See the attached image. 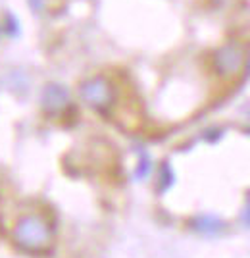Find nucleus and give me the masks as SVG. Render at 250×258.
<instances>
[{"label": "nucleus", "mask_w": 250, "mask_h": 258, "mask_svg": "<svg viewBox=\"0 0 250 258\" xmlns=\"http://www.w3.org/2000/svg\"><path fill=\"white\" fill-rule=\"evenodd\" d=\"M81 93L89 102H93V106H102L110 98V87L102 79H93L85 85Z\"/></svg>", "instance_id": "nucleus-2"}, {"label": "nucleus", "mask_w": 250, "mask_h": 258, "mask_svg": "<svg viewBox=\"0 0 250 258\" xmlns=\"http://www.w3.org/2000/svg\"><path fill=\"white\" fill-rule=\"evenodd\" d=\"M54 227L43 214L22 216L14 227V243L29 254H43L52 247Z\"/></svg>", "instance_id": "nucleus-1"}]
</instances>
